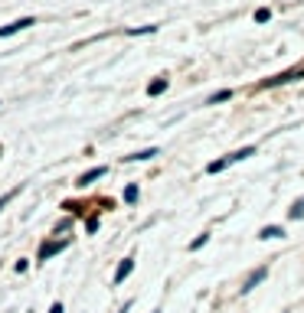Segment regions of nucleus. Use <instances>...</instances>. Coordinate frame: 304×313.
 Returning <instances> with one entry per match:
<instances>
[{
  "label": "nucleus",
  "instance_id": "nucleus-15",
  "mask_svg": "<svg viewBox=\"0 0 304 313\" xmlns=\"http://www.w3.org/2000/svg\"><path fill=\"white\" fill-rule=\"evenodd\" d=\"M206 241H210V235H199V238H196V241H193V245H190V248H193V252H196V248H203V245H206Z\"/></svg>",
  "mask_w": 304,
  "mask_h": 313
},
{
  "label": "nucleus",
  "instance_id": "nucleus-6",
  "mask_svg": "<svg viewBox=\"0 0 304 313\" xmlns=\"http://www.w3.org/2000/svg\"><path fill=\"white\" fill-rule=\"evenodd\" d=\"M259 238H285V228H278V225H265L259 232Z\"/></svg>",
  "mask_w": 304,
  "mask_h": 313
},
{
  "label": "nucleus",
  "instance_id": "nucleus-1",
  "mask_svg": "<svg viewBox=\"0 0 304 313\" xmlns=\"http://www.w3.org/2000/svg\"><path fill=\"white\" fill-rule=\"evenodd\" d=\"M265 277H268V268H255L252 274H248L245 281H242V294H248V290H255L262 281H265Z\"/></svg>",
  "mask_w": 304,
  "mask_h": 313
},
{
  "label": "nucleus",
  "instance_id": "nucleus-17",
  "mask_svg": "<svg viewBox=\"0 0 304 313\" xmlns=\"http://www.w3.org/2000/svg\"><path fill=\"white\" fill-rule=\"evenodd\" d=\"M0 154H4V147H0Z\"/></svg>",
  "mask_w": 304,
  "mask_h": 313
},
{
  "label": "nucleus",
  "instance_id": "nucleus-11",
  "mask_svg": "<svg viewBox=\"0 0 304 313\" xmlns=\"http://www.w3.org/2000/svg\"><path fill=\"white\" fill-rule=\"evenodd\" d=\"M20 190H23V186H13V190H10V193H4V196H0V209H4L7 203H10V199H13V196H20Z\"/></svg>",
  "mask_w": 304,
  "mask_h": 313
},
{
  "label": "nucleus",
  "instance_id": "nucleus-9",
  "mask_svg": "<svg viewBox=\"0 0 304 313\" xmlns=\"http://www.w3.org/2000/svg\"><path fill=\"white\" fill-rule=\"evenodd\" d=\"M150 157H157V147H150V150H141V154H131V157H124V160H150Z\"/></svg>",
  "mask_w": 304,
  "mask_h": 313
},
{
  "label": "nucleus",
  "instance_id": "nucleus-7",
  "mask_svg": "<svg viewBox=\"0 0 304 313\" xmlns=\"http://www.w3.org/2000/svg\"><path fill=\"white\" fill-rule=\"evenodd\" d=\"M164 88H167V79H154V82L147 85V95H161Z\"/></svg>",
  "mask_w": 304,
  "mask_h": 313
},
{
  "label": "nucleus",
  "instance_id": "nucleus-10",
  "mask_svg": "<svg viewBox=\"0 0 304 313\" xmlns=\"http://www.w3.org/2000/svg\"><path fill=\"white\" fill-rule=\"evenodd\" d=\"M288 215H291V219H304V196L291 206V212H288Z\"/></svg>",
  "mask_w": 304,
  "mask_h": 313
},
{
  "label": "nucleus",
  "instance_id": "nucleus-2",
  "mask_svg": "<svg viewBox=\"0 0 304 313\" xmlns=\"http://www.w3.org/2000/svg\"><path fill=\"white\" fill-rule=\"evenodd\" d=\"M33 23H36V20H33V17H23V20H13V23L0 26V36H13V33L26 30V26H33Z\"/></svg>",
  "mask_w": 304,
  "mask_h": 313
},
{
  "label": "nucleus",
  "instance_id": "nucleus-12",
  "mask_svg": "<svg viewBox=\"0 0 304 313\" xmlns=\"http://www.w3.org/2000/svg\"><path fill=\"white\" fill-rule=\"evenodd\" d=\"M268 17H272V13H268V7H259V10H255V23H265Z\"/></svg>",
  "mask_w": 304,
  "mask_h": 313
},
{
  "label": "nucleus",
  "instance_id": "nucleus-8",
  "mask_svg": "<svg viewBox=\"0 0 304 313\" xmlns=\"http://www.w3.org/2000/svg\"><path fill=\"white\" fill-rule=\"evenodd\" d=\"M226 166H229V160H226V157H223V160H213V163L206 166V173H223Z\"/></svg>",
  "mask_w": 304,
  "mask_h": 313
},
{
  "label": "nucleus",
  "instance_id": "nucleus-16",
  "mask_svg": "<svg viewBox=\"0 0 304 313\" xmlns=\"http://www.w3.org/2000/svg\"><path fill=\"white\" fill-rule=\"evenodd\" d=\"M49 313H62V303H53V307H49Z\"/></svg>",
  "mask_w": 304,
  "mask_h": 313
},
{
  "label": "nucleus",
  "instance_id": "nucleus-13",
  "mask_svg": "<svg viewBox=\"0 0 304 313\" xmlns=\"http://www.w3.org/2000/svg\"><path fill=\"white\" fill-rule=\"evenodd\" d=\"M232 98V92H216V95H213V98H210V104H219V101H229Z\"/></svg>",
  "mask_w": 304,
  "mask_h": 313
},
{
  "label": "nucleus",
  "instance_id": "nucleus-5",
  "mask_svg": "<svg viewBox=\"0 0 304 313\" xmlns=\"http://www.w3.org/2000/svg\"><path fill=\"white\" fill-rule=\"evenodd\" d=\"M98 176H105V166H95V170L82 173V176H79V186H88V183H95Z\"/></svg>",
  "mask_w": 304,
  "mask_h": 313
},
{
  "label": "nucleus",
  "instance_id": "nucleus-3",
  "mask_svg": "<svg viewBox=\"0 0 304 313\" xmlns=\"http://www.w3.org/2000/svg\"><path fill=\"white\" fill-rule=\"evenodd\" d=\"M66 245H69V241H46V245L39 248V261H46V258H53V255H59Z\"/></svg>",
  "mask_w": 304,
  "mask_h": 313
},
{
  "label": "nucleus",
  "instance_id": "nucleus-4",
  "mask_svg": "<svg viewBox=\"0 0 304 313\" xmlns=\"http://www.w3.org/2000/svg\"><path fill=\"white\" fill-rule=\"evenodd\" d=\"M131 271H134V258H124V261L118 264V271H115V284H121L124 277L131 274Z\"/></svg>",
  "mask_w": 304,
  "mask_h": 313
},
{
  "label": "nucleus",
  "instance_id": "nucleus-18",
  "mask_svg": "<svg viewBox=\"0 0 304 313\" xmlns=\"http://www.w3.org/2000/svg\"><path fill=\"white\" fill-rule=\"evenodd\" d=\"M154 313H161V310H154Z\"/></svg>",
  "mask_w": 304,
  "mask_h": 313
},
{
  "label": "nucleus",
  "instance_id": "nucleus-14",
  "mask_svg": "<svg viewBox=\"0 0 304 313\" xmlns=\"http://www.w3.org/2000/svg\"><path fill=\"white\" fill-rule=\"evenodd\" d=\"M124 199H128V203H134V199H137V186H128V190H124Z\"/></svg>",
  "mask_w": 304,
  "mask_h": 313
}]
</instances>
